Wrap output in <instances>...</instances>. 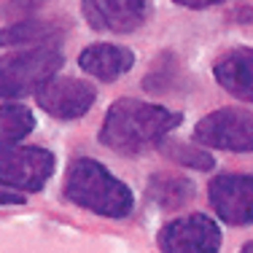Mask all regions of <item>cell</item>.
<instances>
[{"instance_id":"6","label":"cell","mask_w":253,"mask_h":253,"mask_svg":"<svg viewBox=\"0 0 253 253\" xmlns=\"http://www.w3.org/2000/svg\"><path fill=\"white\" fill-rule=\"evenodd\" d=\"M221 226L205 213L167 221L156 234L162 253H221Z\"/></svg>"},{"instance_id":"5","label":"cell","mask_w":253,"mask_h":253,"mask_svg":"<svg viewBox=\"0 0 253 253\" xmlns=\"http://www.w3.org/2000/svg\"><path fill=\"white\" fill-rule=\"evenodd\" d=\"M194 143L232 154L253 151V119L248 108H218L194 126Z\"/></svg>"},{"instance_id":"13","label":"cell","mask_w":253,"mask_h":253,"mask_svg":"<svg viewBox=\"0 0 253 253\" xmlns=\"http://www.w3.org/2000/svg\"><path fill=\"white\" fill-rule=\"evenodd\" d=\"M146 197L162 210H180L197 197V186L186 175H167V172H154L148 178Z\"/></svg>"},{"instance_id":"14","label":"cell","mask_w":253,"mask_h":253,"mask_svg":"<svg viewBox=\"0 0 253 253\" xmlns=\"http://www.w3.org/2000/svg\"><path fill=\"white\" fill-rule=\"evenodd\" d=\"M35 113L22 102H0V148L22 143L35 129Z\"/></svg>"},{"instance_id":"15","label":"cell","mask_w":253,"mask_h":253,"mask_svg":"<svg viewBox=\"0 0 253 253\" xmlns=\"http://www.w3.org/2000/svg\"><path fill=\"white\" fill-rule=\"evenodd\" d=\"M159 154H165L170 162H175L180 167H189L197 172H210L215 167L213 154H208V148H202L200 143H183V140H172L170 135L159 143Z\"/></svg>"},{"instance_id":"17","label":"cell","mask_w":253,"mask_h":253,"mask_svg":"<svg viewBox=\"0 0 253 253\" xmlns=\"http://www.w3.org/2000/svg\"><path fill=\"white\" fill-rule=\"evenodd\" d=\"M46 0H3L0 3V19L5 22H19L33 16L38 8H43Z\"/></svg>"},{"instance_id":"4","label":"cell","mask_w":253,"mask_h":253,"mask_svg":"<svg viewBox=\"0 0 253 253\" xmlns=\"http://www.w3.org/2000/svg\"><path fill=\"white\" fill-rule=\"evenodd\" d=\"M57 170V156L43 146H11L0 148V186L8 191L35 194L51 180Z\"/></svg>"},{"instance_id":"12","label":"cell","mask_w":253,"mask_h":253,"mask_svg":"<svg viewBox=\"0 0 253 253\" xmlns=\"http://www.w3.org/2000/svg\"><path fill=\"white\" fill-rule=\"evenodd\" d=\"M65 38V25L51 19H27L8 22L0 30V46L3 49H35V46H59Z\"/></svg>"},{"instance_id":"19","label":"cell","mask_w":253,"mask_h":253,"mask_svg":"<svg viewBox=\"0 0 253 253\" xmlns=\"http://www.w3.org/2000/svg\"><path fill=\"white\" fill-rule=\"evenodd\" d=\"M22 202H25V197H16L14 191L0 189V205H22Z\"/></svg>"},{"instance_id":"20","label":"cell","mask_w":253,"mask_h":253,"mask_svg":"<svg viewBox=\"0 0 253 253\" xmlns=\"http://www.w3.org/2000/svg\"><path fill=\"white\" fill-rule=\"evenodd\" d=\"M240 253H253V243H248V245H243V248H240Z\"/></svg>"},{"instance_id":"1","label":"cell","mask_w":253,"mask_h":253,"mask_svg":"<svg viewBox=\"0 0 253 253\" xmlns=\"http://www.w3.org/2000/svg\"><path fill=\"white\" fill-rule=\"evenodd\" d=\"M183 122L180 111L135 97L111 102L100 126V143L122 156H140L156 148L175 126Z\"/></svg>"},{"instance_id":"11","label":"cell","mask_w":253,"mask_h":253,"mask_svg":"<svg viewBox=\"0 0 253 253\" xmlns=\"http://www.w3.org/2000/svg\"><path fill=\"white\" fill-rule=\"evenodd\" d=\"M213 78L232 97L251 102L253 100V49L251 46H237V49L226 51L213 65Z\"/></svg>"},{"instance_id":"10","label":"cell","mask_w":253,"mask_h":253,"mask_svg":"<svg viewBox=\"0 0 253 253\" xmlns=\"http://www.w3.org/2000/svg\"><path fill=\"white\" fill-rule=\"evenodd\" d=\"M78 68L97 81H116L135 68V54L119 43H92L78 54Z\"/></svg>"},{"instance_id":"2","label":"cell","mask_w":253,"mask_h":253,"mask_svg":"<svg viewBox=\"0 0 253 253\" xmlns=\"http://www.w3.org/2000/svg\"><path fill=\"white\" fill-rule=\"evenodd\" d=\"M65 200L102 218H126L135 208L132 189L119 180L102 162L76 156L65 172Z\"/></svg>"},{"instance_id":"18","label":"cell","mask_w":253,"mask_h":253,"mask_svg":"<svg viewBox=\"0 0 253 253\" xmlns=\"http://www.w3.org/2000/svg\"><path fill=\"white\" fill-rule=\"evenodd\" d=\"M180 8H191V11H202V8H210V5H218V3H226V0H172Z\"/></svg>"},{"instance_id":"16","label":"cell","mask_w":253,"mask_h":253,"mask_svg":"<svg viewBox=\"0 0 253 253\" xmlns=\"http://www.w3.org/2000/svg\"><path fill=\"white\" fill-rule=\"evenodd\" d=\"M178 78H180V62L172 54H162L159 59H156L154 70L148 73V78L143 81V86L148 89V92H172V89L178 86Z\"/></svg>"},{"instance_id":"7","label":"cell","mask_w":253,"mask_h":253,"mask_svg":"<svg viewBox=\"0 0 253 253\" xmlns=\"http://www.w3.org/2000/svg\"><path fill=\"white\" fill-rule=\"evenodd\" d=\"M97 100V89L86 84L84 78L51 76L46 84L35 89V102L41 111H46L51 119L59 122H76L92 111Z\"/></svg>"},{"instance_id":"8","label":"cell","mask_w":253,"mask_h":253,"mask_svg":"<svg viewBox=\"0 0 253 253\" xmlns=\"http://www.w3.org/2000/svg\"><path fill=\"white\" fill-rule=\"evenodd\" d=\"M208 200L224 224L248 226L253 221V175L251 172H218L208 183Z\"/></svg>"},{"instance_id":"9","label":"cell","mask_w":253,"mask_h":253,"mask_svg":"<svg viewBox=\"0 0 253 253\" xmlns=\"http://www.w3.org/2000/svg\"><path fill=\"white\" fill-rule=\"evenodd\" d=\"M84 19L97 33L126 35L148 22L154 0H81Z\"/></svg>"},{"instance_id":"3","label":"cell","mask_w":253,"mask_h":253,"mask_svg":"<svg viewBox=\"0 0 253 253\" xmlns=\"http://www.w3.org/2000/svg\"><path fill=\"white\" fill-rule=\"evenodd\" d=\"M62 65L65 57L57 46L16 49L0 57V102H14L35 94V89L57 76Z\"/></svg>"}]
</instances>
